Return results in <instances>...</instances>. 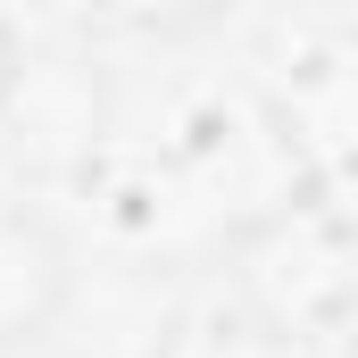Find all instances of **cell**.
I'll list each match as a JSON object with an SVG mask.
<instances>
[{
	"label": "cell",
	"mask_w": 358,
	"mask_h": 358,
	"mask_svg": "<svg viewBox=\"0 0 358 358\" xmlns=\"http://www.w3.org/2000/svg\"><path fill=\"white\" fill-rule=\"evenodd\" d=\"M234 275L267 300L292 342H325L358 308V234L334 217L325 192H292L234 234Z\"/></svg>",
	"instance_id": "obj_1"
},
{
	"label": "cell",
	"mask_w": 358,
	"mask_h": 358,
	"mask_svg": "<svg viewBox=\"0 0 358 358\" xmlns=\"http://www.w3.org/2000/svg\"><path fill=\"white\" fill-rule=\"evenodd\" d=\"M100 134H108L100 76L84 59L25 50L17 76H8V100H0V150H17L34 176H92Z\"/></svg>",
	"instance_id": "obj_2"
},
{
	"label": "cell",
	"mask_w": 358,
	"mask_h": 358,
	"mask_svg": "<svg viewBox=\"0 0 358 358\" xmlns=\"http://www.w3.org/2000/svg\"><path fill=\"white\" fill-rule=\"evenodd\" d=\"M76 308V242L50 208L0 200V358L42 350Z\"/></svg>",
	"instance_id": "obj_3"
},
{
	"label": "cell",
	"mask_w": 358,
	"mask_h": 358,
	"mask_svg": "<svg viewBox=\"0 0 358 358\" xmlns=\"http://www.w3.org/2000/svg\"><path fill=\"white\" fill-rule=\"evenodd\" d=\"M150 358H300V342L267 317V300L225 267H200L176 283V300L159 308Z\"/></svg>",
	"instance_id": "obj_4"
},
{
	"label": "cell",
	"mask_w": 358,
	"mask_h": 358,
	"mask_svg": "<svg viewBox=\"0 0 358 358\" xmlns=\"http://www.w3.org/2000/svg\"><path fill=\"white\" fill-rule=\"evenodd\" d=\"M117 17H134V25H159V34H183V25H200L217 0H108Z\"/></svg>",
	"instance_id": "obj_5"
},
{
	"label": "cell",
	"mask_w": 358,
	"mask_h": 358,
	"mask_svg": "<svg viewBox=\"0 0 358 358\" xmlns=\"http://www.w3.org/2000/svg\"><path fill=\"white\" fill-rule=\"evenodd\" d=\"M17 59H25V42L8 34V17H0V100H8V76H17Z\"/></svg>",
	"instance_id": "obj_6"
}]
</instances>
